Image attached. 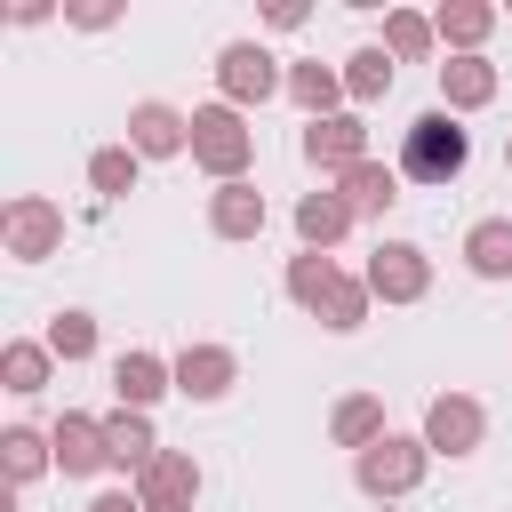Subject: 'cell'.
<instances>
[{
    "label": "cell",
    "instance_id": "9c48e42d",
    "mask_svg": "<svg viewBox=\"0 0 512 512\" xmlns=\"http://www.w3.org/2000/svg\"><path fill=\"white\" fill-rule=\"evenodd\" d=\"M120 144H128L136 160H184V152H192V112H176V104H160V96H136Z\"/></svg>",
    "mask_w": 512,
    "mask_h": 512
},
{
    "label": "cell",
    "instance_id": "1f68e13d",
    "mask_svg": "<svg viewBox=\"0 0 512 512\" xmlns=\"http://www.w3.org/2000/svg\"><path fill=\"white\" fill-rule=\"evenodd\" d=\"M304 16H312V8H304V0H272V8H264V24H272V32H296V24H304Z\"/></svg>",
    "mask_w": 512,
    "mask_h": 512
},
{
    "label": "cell",
    "instance_id": "8fae6325",
    "mask_svg": "<svg viewBox=\"0 0 512 512\" xmlns=\"http://www.w3.org/2000/svg\"><path fill=\"white\" fill-rule=\"evenodd\" d=\"M200 488H208V472H200V456H192V448H160V456H152V472L136 480L144 512H200Z\"/></svg>",
    "mask_w": 512,
    "mask_h": 512
},
{
    "label": "cell",
    "instance_id": "30bf717a",
    "mask_svg": "<svg viewBox=\"0 0 512 512\" xmlns=\"http://www.w3.org/2000/svg\"><path fill=\"white\" fill-rule=\"evenodd\" d=\"M232 384H240V352H232V344H208V336H200V344H184V352H176V400L216 408Z\"/></svg>",
    "mask_w": 512,
    "mask_h": 512
},
{
    "label": "cell",
    "instance_id": "5bb4252c",
    "mask_svg": "<svg viewBox=\"0 0 512 512\" xmlns=\"http://www.w3.org/2000/svg\"><path fill=\"white\" fill-rule=\"evenodd\" d=\"M168 392H176V360H160V352H120L112 360V400L120 408H144L152 416Z\"/></svg>",
    "mask_w": 512,
    "mask_h": 512
},
{
    "label": "cell",
    "instance_id": "d6986e66",
    "mask_svg": "<svg viewBox=\"0 0 512 512\" xmlns=\"http://www.w3.org/2000/svg\"><path fill=\"white\" fill-rule=\"evenodd\" d=\"M104 448H112V472H128V488H136L152 472V456H160V432H152L144 408H112L104 416Z\"/></svg>",
    "mask_w": 512,
    "mask_h": 512
},
{
    "label": "cell",
    "instance_id": "ac0fdd59",
    "mask_svg": "<svg viewBox=\"0 0 512 512\" xmlns=\"http://www.w3.org/2000/svg\"><path fill=\"white\" fill-rule=\"evenodd\" d=\"M360 216L344 208V192L336 184H320V192H304L296 200V248H312V256H336V240L352 232Z\"/></svg>",
    "mask_w": 512,
    "mask_h": 512
},
{
    "label": "cell",
    "instance_id": "44dd1931",
    "mask_svg": "<svg viewBox=\"0 0 512 512\" xmlns=\"http://www.w3.org/2000/svg\"><path fill=\"white\" fill-rule=\"evenodd\" d=\"M336 192H344V208L368 224V216H392V200H400V168L392 160H360V168H344L336 176Z\"/></svg>",
    "mask_w": 512,
    "mask_h": 512
},
{
    "label": "cell",
    "instance_id": "4fadbf2b",
    "mask_svg": "<svg viewBox=\"0 0 512 512\" xmlns=\"http://www.w3.org/2000/svg\"><path fill=\"white\" fill-rule=\"evenodd\" d=\"M272 224V200L256 192V176H240V184H216L208 192V232L216 240H256Z\"/></svg>",
    "mask_w": 512,
    "mask_h": 512
},
{
    "label": "cell",
    "instance_id": "3957f363",
    "mask_svg": "<svg viewBox=\"0 0 512 512\" xmlns=\"http://www.w3.org/2000/svg\"><path fill=\"white\" fill-rule=\"evenodd\" d=\"M424 472H432L424 432H384L376 448H360V456H352V480H360V496H376V504L416 496V488H424Z\"/></svg>",
    "mask_w": 512,
    "mask_h": 512
},
{
    "label": "cell",
    "instance_id": "e0dca14e",
    "mask_svg": "<svg viewBox=\"0 0 512 512\" xmlns=\"http://www.w3.org/2000/svg\"><path fill=\"white\" fill-rule=\"evenodd\" d=\"M496 88H504V80H496L488 56H440V112H456V120H464V112H488Z\"/></svg>",
    "mask_w": 512,
    "mask_h": 512
},
{
    "label": "cell",
    "instance_id": "ffe728a7",
    "mask_svg": "<svg viewBox=\"0 0 512 512\" xmlns=\"http://www.w3.org/2000/svg\"><path fill=\"white\" fill-rule=\"evenodd\" d=\"M456 256H464L472 280H512V216H472Z\"/></svg>",
    "mask_w": 512,
    "mask_h": 512
},
{
    "label": "cell",
    "instance_id": "277c9868",
    "mask_svg": "<svg viewBox=\"0 0 512 512\" xmlns=\"http://www.w3.org/2000/svg\"><path fill=\"white\" fill-rule=\"evenodd\" d=\"M216 96H224L232 112H256V104L288 96V64H280L264 40H224V48H216Z\"/></svg>",
    "mask_w": 512,
    "mask_h": 512
},
{
    "label": "cell",
    "instance_id": "6da1fadb",
    "mask_svg": "<svg viewBox=\"0 0 512 512\" xmlns=\"http://www.w3.org/2000/svg\"><path fill=\"white\" fill-rule=\"evenodd\" d=\"M400 184H456L464 168H472V128L456 120V112H416L408 128H400Z\"/></svg>",
    "mask_w": 512,
    "mask_h": 512
},
{
    "label": "cell",
    "instance_id": "4316f807",
    "mask_svg": "<svg viewBox=\"0 0 512 512\" xmlns=\"http://www.w3.org/2000/svg\"><path fill=\"white\" fill-rule=\"evenodd\" d=\"M336 272H344L336 256H312V248H296V256H288V272H280V288H288V304H296V312H320V296L336 288Z\"/></svg>",
    "mask_w": 512,
    "mask_h": 512
},
{
    "label": "cell",
    "instance_id": "ba28073f",
    "mask_svg": "<svg viewBox=\"0 0 512 512\" xmlns=\"http://www.w3.org/2000/svg\"><path fill=\"white\" fill-rule=\"evenodd\" d=\"M304 168H320V184H336L344 168H360V160H376L368 152V120L360 112H336V120H304Z\"/></svg>",
    "mask_w": 512,
    "mask_h": 512
},
{
    "label": "cell",
    "instance_id": "f1b7e54d",
    "mask_svg": "<svg viewBox=\"0 0 512 512\" xmlns=\"http://www.w3.org/2000/svg\"><path fill=\"white\" fill-rule=\"evenodd\" d=\"M136 176H144V160H136L128 144H96V152H88V192H96V200H128Z\"/></svg>",
    "mask_w": 512,
    "mask_h": 512
},
{
    "label": "cell",
    "instance_id": "2e32d148",
    "mask_svg": "<svg viewBox=\"0 0 512 512\" xmlns=\"http://www.w3.org/2000/svg\"><path fill=\"white\" fill-rule=\"evenodd\" d=\"M288 104H296L304 120H336V112H352V96H344V64H320V56L288 64Z\"/></svg>",
    "mask_w": 512,
    "mask_h": 512
},
{
    "label": "cell",
    "instance_id": "8992f818",
    "mask_svg": "<svg viewBox=\"0 0 512 512\" xmlns=\"http://www.w3.org/2000/svg\"><path fill=\"white\" fill-rule=\"evenodd\" d=\"M416 432H424V448H432V456L464 464V456H480V448H488V408H480L472 392H432Z\"/></svg>",
    "mask_w": 512,
    "mask_h": 512
},
{
    "label": "cell",
    "instance_id": "7c38bea8",
    "mask_svg": "<svg viewBox=\"0 0 512 512\" xmlns=\"http://www.w3.org/2000/svg\"><path fill=\"white\" fill-rule=\"evenodd\" d=\"M48 440H56V472H64V480H96V472H112L104 416H80V408H64V416L48 424Z\"/></svg>",
    "mask_w": 512,
    "mask_h": 512
},
{
    "label": "cell",
    "instance_id": "d6a6232c",
    "mask_svg": "<svg viewBox=\"0 0 512 512\" xmlns=\"http://www.w3.org/2000/svg\"><path fill=\"white\" fill-rule=\"evenodd\" d=\"M72 24H80V32H112V24H120V8H72Z\"/></svg>",
    "mask_w": 512,
    "mask_h": 512
},
{
    "label": "cell",
    "instance_id": "52a82bcc",
    "mask_svg": "<svg viewBox=\"0 0 512 512\" xmlns=\"http://www.w3.org/2000/svg\"><path fill=\"white\" fill-rule=\"evenodd\" d=\"M360 280H368L376 304H424L432 296V256L416 240H376L368 264H360Z\"/></svg>",
    "mask_w": 512,
    "mask_h": 512
},
{
    "label": "cell",
    "instance_id": "5b68a950",
    "mask_svg": "<svg viewBox=\"0 0 512 512\" xmlns=\"http://www.w3.org/2000/svg\"><path fill=\"white\" fill-rule=\"evenodd\" d=\"M0 248H8V264H48L64 248V208L48 192H16L0 208Z\"/></svg>",
    "mask_w": 512,
    "mask_h": 512
},
{
    "label": "cell",
    "instance_id": "603a6c76",
    "mask_svg": "<svg viewBox=\"0 0 512 512\" xmlns=\"http://www.w3.org/2000/svg\"><path fill=\"white\" fill-rule=\"evenodd\" d=\"M384 432H392V424H384V400H376V392H344V400L328 408V440H336V448H352V456H360V448H376Z\"/></svg>",
    "mask_w": 512,
    "mask_h": 512
},
{
    "label": "cell",
    "instance_id": "d4e9b609",
    "mask_svg": "<svg viewBox=\"0 0 512 512\" xmlns=\"http://www.w3.org/2000/svg\"><path fill=\"white\" fill-rule=\"evenodd\" d=\"M384 56L392 64H432L440 56V32L424 8H384Z\"/></svg>",
    "mask_w": 512,
    "mask_h": 512
},
{
    "label": "cell",
    "instance_id": "f546056e",
    "mask_svg": "<svg viewBox=\"0 0 512 512\" xmlns=\"http://www.w3.org/2000/svg\"><path fill=\"white\" fill-rule=\"evenodd\" d=\"M48 352H56L64 368H80V360H96V312H80V304H64V312L48 320Z\"/></svg>",
    "mask_w": 512,
    "mask_h": 512
},
{
    "label": "cell",
    "instance_id": "cb8c5ba5",
    "mask_svg": "<svg viewBox=\"0 0 512 512\" xmlns=\"http://www.w3.org/2000/svg\"><path fill=\"white\" fill-rule=\"evenodd\" d=\"M0 472H8V488H32L40 472H56V440L40 424H8L0 432Z\"/></svg>",
    "mask_w": 512,
    "mask_h": 512
},
{
    "label": "cell",
    "instance_id": "4dcf8cb0",
    "mask_svg": "<svg viewBox=\"0 0 512 512\" xmlns=\"http://www.w3.org/2000/svg\"><path fill=\"white\" fill-rule=\"evenodd\" d=\"M80 512H144V496H136V488H96Z\"/></svg>",
    "mask_w": 512,
    "mask_h": 512
},
{
    "label": "cell",
    "instance_id": "7402d4cb",
    "mask_svg": "<svg viewBox=\"0 0 512 512\" xmlns=\"http://www.w3.org/2000/svg\"><path fill=\"white\" fill-rule=\"evenodd\" d=\"M0 384H8L16 400L48 392V384H56V352H48V336H8V344H0Z\"/></svg>",
    "mask_w": 512,
    "mask_h": 512
},
{
    "label": "cell",
    "instance_id": "484cf974",
    "mask_svg": "<svg viewBox=\"0 0 512 512\" xmlns=\"http://www.w3.org/2000/svg\"><path fill=\"white\" fill-rule=\"evenodd\" d=\"M392 80H400V64L384 56V40H368V48L344 56V96H352V112H360V104H384Z\"/></svg>",
    "mask_w": 512,
    "mask_h": 512
},
{
    "label": "cell",
    "instance_id": "7a4b0ae2",
    "mask_svg": "<svg viewBox=\"0 0 512 512\" xmlns=\"http://www.w3.org/2000/svg\"><path fill=\"white\" fill-rule=\"evenodd\" d=\"M192 168H208L216 184H240V176L256 168V128H248V112H232L224 96L192 104Z\"/></svg>",
    "mask_w": 512,
    "mask_h": 512
},
{
    "label": "cell",
    "instance_id": "9a60e30c",
    "mask_svg": "<svg viewBox=\"0 0 512 512\" xmlns=\"http://www.w3.org/2000/svg\"><path fill=\"white\" fill-rule=\"evenodd\" d=\"M496 24H504V8H488V0H440V8H432L440 56H480Z\"/></svg>",
    "mask_w": 512,
    "mask_h": 512
},
{
    "label": "cell",
    "instance_id": "836d02e7",
    "mask_svg": "<svg viewBox=\"0 0 512 512\" xmlns=\"http://www.w3.org/2000/svg\"><path fill=\"white\" fill-rule=\"evenodd\" d=\"M504 168H512V128H504Z\"/></svg>",
    "mask_w": 512,
    "mask_h": 512
},
{
    "label": "cell",
    "instance_id": "83f0119b",
    "mask_svg": "<svg viewBox=\"0 0 512 512\" xmlns=\"http://www.w3.org/2000/svg\"><path fill=\"white\" fill-rule=\"evenodd\" d=\"M368 312H376V296H368V280H360V272H336V288L320 296V312H312V320H320L328 336H352V328H360Z\"/></svg>",
    "mask_w": 512,
    "mask_h": 512
}]
</instances>
